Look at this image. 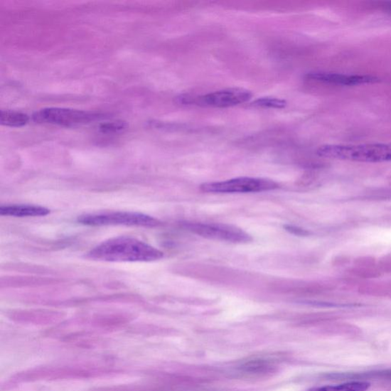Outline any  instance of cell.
Returning a JSON list of instances; mask_svg holds the SVG:
<instances>
[{"label":"cell","mask_w":391,"mask_h":391,"mask_svg":"<svg viewBox=\"0 0 391 391\" xmlns=\"http://www.w3.org/2000/svg\"><path fill=\"white\" fill-rule=\"evenodd\" d=\"M87 257L107 262H149L161 259L164 253L136 238L119 236L102 242L89 252Z\"/></svg>","instance_id":"obj_1"},{"label":"cell","mask_w":391,"mask_h":391,"mask_svg":"<svg viewBox=\"0 0 391 391\" xmlns=\"http://www.w3.org/2000/svg\"><path fill=\"white\" fill-rule=\"evenodd\" d=\"M318 156L355 162L391 161V143L358 144V145H325L316 151Z\"/></svg>","instance_id":"obj_2"},{"label":"cell","mask_w":391,"mask_h":391,"mask_svg":"<svg viewBox=\"0 0 391 391\" xmlns=\"http://www.w3.org/2000/svg\"><path fill=\"white\" fill-rule=\"evenodd\" d=\"M77 222L90 226L129 225L156 227L161 222L150 215L136 212H104L80 215Z\"/></svg>","instance_id":"obj_3"},{"label":"cell","mask_w":391,"mask_h":391,"mask_svg":"<svg viewBox=\"0 0 391 391\" xmlns=\"http://www.w3.org/2000/svg\"><path fill=\"white\" fill-rule=\"evenodd\" d=\"M105 118L104 113L65 108H45L36 112L33 115L36 122L63 127L85 125Z\"/></svg>","instance_id":"obj_4"},{"label":"cell","mask_w":391,"mask_h":391,"mask_svg":"<svg viewBox=\"0 0 391 391\" xmlns=\"http://www.w3.org/2000/svg\"><path fill=\"white\" fill-rule=\"evenodd\" d=\"M252 96V92L249 90L234 87L215 91L196 98L183 95L177 100L181 105L195 104L203 107L226 108L242 105L250 100Z\"/></svg>","instance_id":"obj_5"},{"label":"cell","mask_w":391,"mask_h":391,"mask_svg":"<svg viewBox=\"0 0 391 391\" xmlns=\"http://www.w3.org/2000/svg\"><path fill=\"white\" fill-rule=\"evenodd\" d=\"M279 188L274 181L258 178H238L201 185L203 192L214 193H245L269 191Z\"/></svg>","instance_id":"obj_6"},{"label":"cell","mask_w":391,"mask_h":391,"mask_svg":"<svg viewBox=\"0 0 391 391\" xmlns=\"http://www.w3.org/2000/svg\"><path fill=\"white\" fill-rule=\"evenodd\" d=\"M183 227L193 234L210 240L233 243H247L252 240L250 234L232 225L184 223Z\"/></svg>","instance_id":"obj_7"},{"label":"cell","mask_w":391,"mask_h":391,"mask_svg":"<svg viewBox=\"0 0 391 391\" xmlns=\"http://www.w3.org/2000/svg\"><path fill=\"white\" fill-rule=\"evenodd\" d=\"M306 79L320 83L341 85L357 86L377 83L379 78L373 75H343L328 73V72H311L306 75Z\"/></svg>","instance_id":"obj_8"},{"label":"cell","mask_w":391,"mask_h":391,"mask_svg":"<svg viewBox=\"0 0 391 391\" xmlns=\"http://www.w3.org/2000/svg\"><path fill=\"white\" fill-rule=\"evenodd\" d=\"M50 213V210L41 205L29 204H14L2 205L0 215L13 218H36L45 217Z\"/></svg>","instance_id":"obj_9"},{"label":"cell","mask_w":391,"mask_h":391,"mask_svg":"<svg viewBox=\"0 0 391 391\" xmlns=\"http://www.w3.org/2000/svg\"><path fill=\"white\" fill-rule=\"evenodd\" d=\"M380 272L382 271L374 259L362 258L356 261L352 274L363 279H370L379 276Z\"/></svg>","instance_id":"obj_10"},{"label":"cell","mask_w":391,"mask_h":391,"mask_svg":"<svg viewBox=\"0 0 391 391\" xmlns=\"http://www.w3.org/2000/svg\"><path fill=\"white\" fill-rule=\"evenodd\" d=\"M29 117L24 112L2 110L0 113V123L3 126L19 128L28 124Z\"/></svg>","instance_id":"obj_11"},{"label":"cell","mask_w":391,"mask_h":391,"mask_svg":"<svg viewBox=\"0 0 391 391\" xmlns=\"http://www.w3.org/2000/svg\"><path fill=\"white\" fill-rule=\"evenodd\" d=\"M370 385L366 380H350L341 385L317 387L306 391H367Z\"/></svg>","instance_id":"obj_12"},{"label":"cell","mask_w":391,"mask_h":391,"mask_svg":"<svg viewBox=\"0 0 391 391\" xmlns=\"http://www.w3.org/2000/svg\"><path fill=\"white\" fill-rule=\"evenodd\" d=\"M335 379H348L351 380H364L368 378H377L391 380V369L377 370V372L361 374H338L332 375Z\"/></svg>","instance_id":"obj_13"},{"label":"cell","mask_w":391,"mask_h":391,"mask_svg":"<svg viewBox=\"0 0 391 391\" xmlns=\"http://www.w3.org/2000/svg\"><path fill=\"white\" fill-rule=\"evenodd\" d=\"M286 100L276 97H262L252 102L251 106L255 107L284 109L286 107Z\"/></svg>","instance_id":"obj_14"},{"label":"cell","mask_w":391,"mask_h":391,"mask_svg":"<svg viewBox=\"0 0 391 391\" xmlns=\"http://www.w3.org/2000/svg\"><path fill=\"white\" fill-rule=\"evenodd\" d=\"M129 125L127 122L124 121H115L110 122L102 123L99 127V130L102 133L112 134L118 133L126 130Z\"/></svg>","instance_id":"obj_15"},{"label":"cell","mask_w":391,"mask_h":391,"mask_svg":"<svg viewBox=\"0 0 391 391\" xmlns=\"http://www.w3.org/2000/svg\"><path fill=\"white\" fill-rule=\"evenodd\" d=\"M391 296V282L387 283H376V296Z\"/></svg>","instance_id":"obj_16"},{"label":"cell","mask_w":391,"mask_h":391,"mask_svg":"<svg viewBox=\"0 0 391 391\" xmlns=\"http://www.w3.org/2000/svg\"><path fill=\"white\" fill-rule=\"evenodd\" d=\"M380 271L391 274V255L384 257L378 262Z\"/></svg>","instance_id":"obj_17"},{"label":"cell","mask_w":391,"mask_h":391,"mask_svg":"<svg viewBox=\"0 0 391 391\" xmlns=\"http://www.w3.org/2000/svg\"><path fill=\"white\" fill-rule=\"evenodd\" d=\"M284 228L286 231L296 235H307L309 234L306 230L296 227L294 225H284Z\"/></svg>","instance_id":"obj_18"},{"label":"cell","mask_w":391,"mask_h":391,"mask_svg":"<svg viewBox=\"0 0 391 391\" xmlns=\"http://www.w3.org/2000/svg\"><path fill=\"white\" fill-rule=\"evenodd\" d=\"M386 9H387V11L391 14V2L387 3V4L386 6Z\"/></svg>","instance_id":"obj_19"}]
</instances>
